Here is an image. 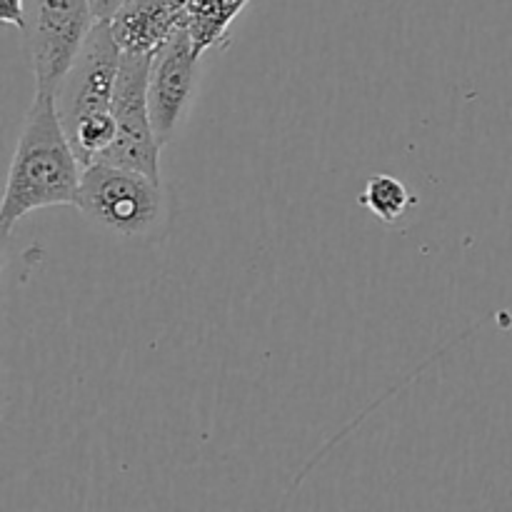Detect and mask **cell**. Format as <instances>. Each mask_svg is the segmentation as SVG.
I'll return each mask as SVG.
<instances>
[{"label":"cell","instance_id":"cell-1","mask_svg":"<svg viewBox=\"0 0 512 512\" xmlns=\"http://www.w3.org/2000/svg\"><path fill=\"white\" fill-rule=\"evenodd\" d=\"M83 170L60 118L58 93L35 88L0 203L3 235L13 233V225L35 210L55 205L75 208Z\"/></svg>","mask_w":512,"mask_h":512},{"label":"cell","instance_id":"cell-2","mask_svg":"<svg viewBox=\"0 0 512 512\" xmlns=\"http://www.w3.org/2000/svg\"><path fill=\"white\" fill-rule=\"evenodd\" d=\"M75 208L95 228L120 238L143 235L160 220V180L148 178L140 170L95 160L85 165Z\"/></svg>","mask_w":512,"mask_h":512},{"label":"cell","instance_id":"cell-3","mask_svg":"<svg viewBox=\"0 0 512 512\" xmlns=\"http://www.w3.org/2000/svg\"><path fill=\"white\" fill-rule=\"evenodd\" d=\"M95 23L90 0H25L23 33L35 88L58 93Z\"/></svg>","mask_w":512,"mask_h":512},{"label":"cell","instance_id":"cell-4","mask_svg":"<svg viewBox=\"0 0 512 512\" xmlns=\"http://www.w3.org/2000/svg\"><path fill=\"white\" fill-rule=\"evenodd\" d=\"M148 55H125L120 65L118 90H115L113 113L118 120V133L110 148L98 160L123 165L145 173L148 178L160 180V143L153 128L148 105Z\"/></svg>","mask_w":512,"mask_h":512},{"label":"cell","instance_id":"cell-5","mask_svg":"<svg viewBox=\"0 0 512 512\" xmlns=\"http://www.w3.org/2000/svg\"><path fill=\"white\" fill-rule=\"evenodd\" d=\"M120 65L123 50L110 23L98 20L58 88V110L68 133L88 115L113 110Z\"/></svg>","mask_w":512,"mask_h":512},{"label":"cell","instance_id":"cell-6","mask_svg":"<svg viewBox=\"0 0 512 512\" xmlns=\"http://www.w3.org/2000/svg\"><path fill=\"white\" fill-rule=\"evenodd\" d=\"M200 58L203 55L193 45L188 30L180 28L150 60L148 105L160 143L173 138L188 110L198 80Z\"/></svg>","mask_w":512,"mask_h":512},{"label":"cell","instance_id":"cell-7","mask_svg":"<svg viewBox=\"0 0 512 512\" xmlns=\"http://www.w3.org/2000/svg\"><path fill=\"white\" fill-rule=\"evenodd\" d=\"M125 55L153 58L185 23V0H125L108 20Z\"/></svg>","mask_w":512,"mask_h":512},{"label":"cell","instance_id":"cell-8","mask_svg":"<svg viewBox=\"0 0 512 512\" xmlns=\"http://www.w3.org/2000/svg\"><path fill=\"white\" fill-rule=\"evenodd\" d=\"M250 0H185V23L190 40L205 55L228 43L230 23L245 10Z\"/></svg>","mask_w":512,"mask_h":512},{"label":"cell","instance_id":"cell-9","mask_svg":"<svg viewBox=\"0 0 512 512\" xmlns=\"http://www.w3.org/2000/svg\"><path fill=\"white\" fill-rule=\"evenodd\" d=\"M413 203L415 198L410 195V190L405 188V183H400L398 178L385 173L368 178L363 193H360V205H363L370 215L383 220V223H395V220H400L408 213V208Z\"/></svg>","mask_w":512,"mask_h":512},{"label":"cell","instance_id":"cell-10","mask_svg":"<svg viewBox=\"0 0 512 512\" xmlns=\"http://www.w3.org/2000/svg\"><path fill=\"white\" fill-rule=\"evenodd\" d=\"M0 20L5 25L25 30V0H0Z\"/></svg>","mask_w":512,"mask_h":512},{"label":"cell","instance_id":"cell-11","mask_svg":"<svg viewBox=\"0 0 512 512\" xmlns=\"http://www.w3.org/2000/svg\"><path fill=\"white\" fill-rule=\"evenodd\" d=\"M123 3L125 0H90V8H93L95 20H103V23H108V20L113 18L120 8H123Z\"/></svg>","mask_w":512,"mask_h":512}]
</instances>
